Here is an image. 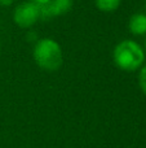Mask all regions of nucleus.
<instances>
[{"mask_svg": "<svg viewBox=\"0 0 146 148\" xmlns=\"http://www.w3.org/2000/svg\"><path fill=\"white\" fill-rule=\"evenodd\" d=\"M139 86L141 91L146 95V62L142 65L139 72Z\"/></svg>", "mask_w": 146, "mask_h": 148, "instance_id": "0eeeda50", "label": "nucleus"}, {"mask_svg": "<svg viewBox=\"0 0 146 148\" xmlns=\"http://www.w3.org/2000/svg\"><path fill=\"white\" fill-rule=\"evenodd\" d=\"M144 51H145V53H146V39H145V43H144Z\"/></svg>", "mask_w": 146, "mask_h": 148, "instance_id": "9d476101", "label": "nucleus"}, {"mask_svg": "<svg viewBox=\"0 0 146 148\" xmlns=\"http://www.w3.org/2000/svg\"><path fill=\"white\" fill-rule=\"evenodd\" d=\"M145 14H146V1H145Z\"/></svg>", "mask_w": 146, "mask_h": 148, "instance_id": "9b49d317", "label": "nucleus"}, {"mask_svg": "<svg viewBox=\"0 0 146 148\" xmlns=\"http://www.w3.org/2000/svg\"><path fill=\"white\" fill-rule=\"evenodd\" d=\"M74 5V0H51L47 4L40 5L41 8V20H51L54 17L66 14L70 12Z\"/></svg>", "mask_w": 146, "mask_h": 148, "instance_id": "20e7f679", "label": "nucleus"}, {"mask_svg": "<svg viewBox=\"0 0 146 148\" xmlns=\"http://www.w3.org/2000/svg\"><path fill=\"white\" fill-rule=\"evenodd\" d=\"M32 59L40 69L57 72L64 64V51L61 44L53 38H40L34 44Z\"/></svg>", "mask_w": 146, "mask_h": 148, "instance_id": "f03ea898", "label": "nucleus"}, {"mask_svg": "<svg viewBox=\"0 0 146 148\" xmlns=\"http://www.w3.org/2000/svg\"><path fill=\"white\" fill-rule=\"evenodd\" d=\"M122 0H95V5L102 13H113L119 9Z\"/></svg>", "mask_w": 146, "mask_h": 148, "instance_id": "423d86ee", "label": "nucleus"}, {"mask_svg": "<svg viewBox=\"0 0 146 148\" xmlns=\"http://www.w3.org/2000/svg\"><path fill=\"white\" fill-rule=\"evenodd\" d=\"M146 53L144 47L133 39H123L115 44L113 49V61L118 69L133 73L145 64Z\"/></svg>", "mask_w": 146, "mask_h": 148, "instance_id": "f257e3e1", "label": "nucleus"}, {"mask_svg": "<svg viewBox=\"0 0 146 148\" xmlns=\"http://www.w3.org/2000/svg\"><path fill=\"white\" fill-rule=\"evenodd\" d=\"M128 30L135 36L146 35V14L145 13H135L129 17Z\"/></svg>", "mask_w": 146, "mask_h": 148, "instance_id": "39448f33", "label": "nucleus"}, {"mask_svg": "<svg viewBox=\"0 0 146 148\" xmlns=\"http://www.w3.org/2000/svg\"><path fill=\"white\" fill-rule=\"evenodd\" d=\"M16 0H0V7H10Z\"/></svg>", "mask_w": 146, "mask_h": 148, "instance_id": "6e6552de", "label": "nucleus"}, {"mask_svg": "<svg viewBox=\"0 0 146 148\" xmlns=\"http://www.w3.org/2000/svg\"><path fill=\"white\" fill-rule=\"evenodd\" d=\"M30 1L36 3V4H39V5H44V4H47L48 1H51V0H30Z\"/></svg>", "mask_w": 146, "mask_h": 148, "instance_id": "1a4fd4ad", "label": "nucleus"}, {"mask_svg": "<svg viewBox=\"0 0 146 148\" xmlns=\"http://www.w3.org/2000/svg\"><path fill=\"white\" fill-rule=\"evenodd\" d=\"M12 18L20 29H31L39 20H41V8L30 0L22 1L13 9Z\"/></svg>", "mask_w": 146, "mask_h": 148, "instance_id": "7ed1b4c3", "label": "nucleus"}, {"mask_svg": "<svg viewBox=\"0 0 146 148\" xmlns=\"http://www.w3.org/2000/svg\"><path fill=\"white\" fill-rule=\"evenodd\" d=\"M0 52H1V43H0Z\"/></svg>", "mask_w": 146, "mask_h": 148, "instance_id": "f8f14e48", "label": "nucleus"}]
</instances>
